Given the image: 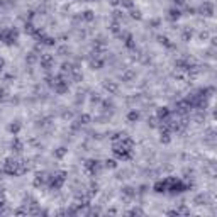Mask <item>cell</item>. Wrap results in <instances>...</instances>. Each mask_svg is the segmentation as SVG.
I'll list each match as a JSON object with an SVG mask.
<instances>
[{"instance_id": "6da1fadb", "label": "cell", "mask_w": 217, "mask_h": 217, "mask_svg": "<svg viewBox=\"0 0 217 217\" xmlns=\"http://www.w3.org/2000/svg\"><path fill=\"white\" fill-rule=\"evenodd\" d=\"M39 63H41V66H43V68H51L53 64H54V58H53L51 54H41V58H39Z\"/></svg>"}, {"instance_id": "7a4b0ae2", "label": "cell", "mask_w": 217, "mask_h": 217, "mask_svg": "<svg viewBox=\"0 0 217 217\" xmlns=\"http://www.w3.org/2000/svg\"><path fill=\"white\" fill-rule=\"evenodd\" d=\"M199 12L202 14V15H212L214 14V5L210 4V2H204V4L200 5V9H199Z\"/></svg>"}, {"instance_id": "3957f363", "label": "cell", "mask_w": 217, "mask_h": 217, "mask_svg": "<svg viewBox=\"0 0 217 217\" xmlns=\"http://www.w3.org/2000/svg\"><path fill=\"white\" fill-rule=\"evenodd\" d=\"M168 115H171V112H170V109H168V107H159V109L156 110V117H158L159 120H161V119H166Z\"/></svg>"}, {"instance_id": "277c9868", "label": "cell", "mask_w": 217, "mask_h": 217, "mask_svg": "<svg viewBox=\"0 0 217 217\" xmlns=\"http://www.w3.org/2000/svg\"><path fill=\"white\" fill-rule=\"evenodd\" d=\"M81 19H85L87 22H92L95 19V12H94V10H85L83 15H81Z\"/></svg>"}, {"instance_id": "5b68a950", "label": "cell", "mask_w": 217, "mask_h": 217, "mask_svg": "<svg viewBox=\"0 0 217 217\" xmlns=\"http://www.w3.org/2000/svg\"><path fill=\"white\" fill-rule=\"evenodd\" d=\"M105 88L109 90V92H110V94H115V92H117V88H119V87H117V83H114V81H107V83H105Z\"/></svg>"}, {"instance_id": "8992f818", "label": "cell", "mask_w": 217, "mask_h": 217, "mask_svg": "<svg viewBox=\"0 0 217 217\" xmlns=\"http://www.w3.org/2000/svg\"><path fill=\"white\" fill-rule=\"evenodd\" d=\"M139 119V112H136V110H131L127 114V120L129 122H136V120Z\"/></svg>"}, {"instance_id": "52a82bcc", "label": "cell", "mask_w": 217, "mask_h": 217, "mask_svg": "<svg viewBox=\"0 0 217 217\" xmlns=\"http://www.w3.org/2000/svg\"><path fill=\"white\" fill-rule=\"evenodd\" d=\"M12 148L15 149V151H22V143L17 139V137H15V139L12 141Z\"/></svg>"}, {"instance_id": "ba28073f", "label": "cell", "mask_w": 217, "mask_h": 217, "mask_svg": "<svg viewBox=\"0 0 217 217\" xmlns=\"http://www.w3.org/2000/svg\"><path fill=\"white\" fill-rule=\"evenodd\" d=\"M119 5H122L126 9H132V7H134V2H132V0H120Z\"/></svg>"}, {"instance_id": "9c48e42d", "label": "cell", "mask_w": 217, "mask_h": 217, "mask_svg": "<svg viewBox=\"0 0 217 217\" xmlns=\"http://www.w3.org/2000/svg\"><path fill=\"white\" fill-rule=\"evenodd\" d=\"M131 10V17L132 19H141V10L139 9H134V7H132V9H129Z\"/></svg>"}, {"instance_id": "30bf717a", "label": "cell", "mask_w": 217, "mask_h": 217, "mask_svg": "<svg viewBox=\"0 0 217 217\" xmlns=\"http://www.w3.org/2000/svg\"><path fill=\"white\" fill-rule=\"evenodd\" d=\"M122 193H124V195H127V197H134V195H136L134 188H131V187H126V188L122 190Z\"/></svg>"}, {"instance_id": "8fae6325", "label": "cell", "mask_w": 217, "mask_h": 217, "mask_svg": "<svg viewBox=\"0 0 217 217\" xmlns=\"http://www.w3.org/2000/svg\"><path fill=\"white\" fill-rule=\"evenodd\" d=\"M19 129H21V126H19L17 122H15V124H10V126H9V131L12 132V134H17Z\"/></svg>"}, {"instance_id": "7c38bea8", "label": "cell", "mask_w": 217, "mask_h": 217, "mask_svg": "<svg viewBox=\"0 0 217 217\" xmlns=\"http://www.w3.org/2000/svg\"><path fill=\"white\" fill-rule=\"evenodd\" d=\"M105 166L107 168H117V161H115V159H107Z\"/></svg>"}, {"instance_id": "4fadbf2b", "label": "cell", "mask_w": 217, "mask_h": 217, "mask_svg": "<svg viewBox=\"0 0 217 217\" xmlns=\"http://www.w3.org/2000/svg\"><path fill=\"white\" fill-rule=\"evenodd\" d=\"M178 17H180V10L178 9L170 10V19H178Z\"/></svg>"}, {"instance_id": "5bb4252c", "label": "cell", "mask_w": 217, "mask_h": 217, "mask_svg": "<svg viewBox=\"0 0 217 217\" xmlns=\"http://www.w3.org/2000/svg\"><path fill=\"white\" fill-rule=\"evenodd\" d=\"M134 77H136V73H132V71H126V73H124V80H126V81L132 80Z\"/></svg>"}, {"instance_id": "9a60e30c", "label": "cell", "mask_w": 217, "mask_h": 217, "mask_svg": "<svg viewBox=\"0 0 217 217\" xmlns=\"http://www.w3.org/2000/svg\"><path fill=\"white\" fill-rule=\"evenodd\" d=\"M64 154H66V149L64 148H60L58 151H54V156H58V158H63Z\"/></svg>"}, {"instance_id": "2e32d148", "label": "cell", "mask_w": 217, "mask_h": 217, "mask_svg": "<svg viewBox=\"0 0 217 217\" xmlns=\"http://www.w3.org/2000/svg\"><path fill=\"white\" fill-rule=\"evenodd\" d=\"M36 60H38V58H36V54H34V53H29V56L26 58V61H27V63H34Z\"/></svg>"}, {"instance_id": "e0dca14e", "label": "cell", "mask_w": 217, "mask_h": 217, "mask_svg": "<svg viewBox=\"0 0 217 217\" xmlns=\"http://www.w3.org/2000/svg\"><path fill=\"white\" fill-rule=\"evenodd\" d=\"M176 5H185V0H173Z\"/></svg>"}]
</instances>
